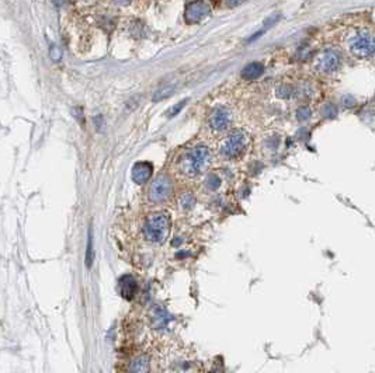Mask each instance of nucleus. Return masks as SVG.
<instances>
[{"label":"nucleus","mask_w":375,"mask_h":373,"mask_svg":"<svg viewBox=\"0 0 375 373\" xmlns=\"http://www.w3.org/2000/svg\"><path fill=\"white\" fill-rule=\"evenodd\" d=\"M211 163V152L205 146H195L187 150L177 162V170L187 179L201 176Z\"/></svg>","instance_id":"obj_1"},{"label":"nucleus","mask_w":375,"mask_h":373,"mask_svg":"<svg viewBox=\"0 0 375 373\" xmlns=\"http://www.w3.org/2000/svg\"><path fill=\"white\" fill-rule=\"evenodd\" d=\"M143 233L150 243H163L170 233V217L166 213H153L148 217Z\"/></svg>","instance_id":"obj_2"},{"label":"nucleus","mask_w":375,"mask_h":373,"mask_svg":"<svg viewBox=\"0 0 375 373\" xmlns=\"http://www.w3.org/2000/svg\"><path fill=\"white\" fill-rule=\"evenodd\" d=\"M347 46L352 55L357 58H371L375 53V38L366 31L353 34L347 41Z\"/></svg>","instance_id":"obj_3"},{"label":"nucleus","mask_w":375,"mask_h":373,"mask_svg":"<svg viewBox=\"0 0 375 373\" xmlns=\"http://www.w3.org/2000/svg\"><path fill=\"white\" fill-rule=\"evenodd\" d=\"M248 142L249 138L246 132L242 129H236L224 139V142L221 145V155L228 159H235L246 149Z\"/></svg>","instance_id":"obj_4"},{"label":"nucleus","mask_w":375,"mask_h":373,"mask_svg":"<svg viewBox=\"0 0 375 373\" xmlns=\"http://www.w3.org/2000/svg\"><path fill=\"white\" fill-rule=\"evenodd\" d=\"M173 191V184L172 180L169 179L167 176H159L158 179L155 180L149 186V199L155 203L166 201Z\"/></svg>","instance_id":"obj_5"},{"label":"nucleus","mask_w":375,"mask_h":373,"mask_svg":"<svg viewBox=\"0 0 375 373\" xmlns=\"http://www.w3.org/2000/svg\"><path fill=\"white\" fill-rule=\"evenodd\" d=\"M210 128L215 132H224L232 124V112L226 107H215L208 118Z\"/></svg>","instance_id":"obj_6"},{"label":"nucleus","mask_w":375,"mask_h":373,"mask_svg":"<svg viewBox=\"0 0 375 373\" xmlns=\"http://www.w3.org/2000/svg\"><path fill=\"white\" fill-rule=\"evenodd\" d=\"M316 70L322 72V73H333L340 67V56L335 51H325L322 52L315 60Z\"/></svg>","instance_id":"obj_7"},{"label":"nucleus","mask_w":375,"mask_h":373,"mask_svg":"<svg viewBox=\"0 0 375 373\" xmlns=\"http://www.w3.org/2000/svg\"><path fill=\"white\" fill-rule=\"evenodd\" d=\"M210 14V7L204 0H194L188 3L186 11H184V18L190 24L203 21L207 15Z\"/></svg>","instance_id":"obj_8"},{"label":"nucleus","mask_w":375,"mask_h":373,"mask_svg":"<svg viewBox=\"0 0 375 373\" xmlns=\"http://www.w3.org/2000/svg\"><path fill=\"white\" fill-rule=\"evenodd\" d=\"M152 173H153V167H152L150 163H148V162H139V163H136L132 167L131 177H132V181L136 183V184H145L150 179Z\"/></svg>","instance_id":"obj_9"},{"label":"nucleus","mask_w":375,"mask_h":373,"mask_svg":"<svg viewBox=\"0 0 375 373\" xmlns=\"http://www.w3.org/2000/svg\"><path fill=\"white\" fill-rule=\"evenodd\" d=\"M169 320H170V316H169V313L166 312L163 307L153 306L150 309L149 321L150 326H152L153 329H165L166 326L169 324Z\"/></svg>","instance_id":"obj_10"},{"label":"nucleus","mask_w":375,"mask_h":373,"mask_svg":"<svg viewBox=\"0 0 375 373\" xmlns=\"http://www.w3.org/2000/svg\"><path fill=\"white\" fill-rule=\"evenodd\" d=\"M120 292L121 296L127 300H131V299L135 296L136 292V281L134 276L125 275L122 276L120 279Z\"/></svg>","instance_id":"obj_11"},{"label":"nucleus","mask_w":375,"mask_h":373,"mask_svg":"<svg viewBox=\"0 0 375 373\" xmlns=\"http://www.w3.org/2000/svg\"><path fill=\"white\" fill-rule=\"evenodd\" d=\"M263 70H264V67L262 63L253 62V63H249L248 66H245V69L242 70V77L246 80H256L263 75Z\"/></svg>","instance_id":"obj_12"},{"label":"nucleus","mask_w":375,"mask_h":373,"mask_svg":"<svg viewBox=\"0 0 375 373\" xmlns=\"http://www.w3.org/2000/svg\"><path fill=\"white\" fill-rule=\"evenodd\" d=\"M148 371H149V362L146 357L136 358L129 368V372H148Z\"/></svg>","instance_id":"obj_13"},{"label":"nucleus","mask_w":375,"mask_h":373,"mask_svg":"<svg viewBox=\"0 0 375 373\" xmlns=\"http://www.w3.org/2000/svg\"><path fill=\"white\" fill-rule=\"evenodd\" d=\"M194 203H195V199H194V196L191 194H184L183 196L180 198V206L183 209H191L193 206H194Z\"/></svg>","instance_id":"obj_14"},{"label":"nucleus","mask_w":375,"mask_h":373,"mask_svg":"<svg viewBox=\"0 0 375 373\" xmlns=\"http://www.w3.org/2000/svg\"><path fill=\"white\" fill-rule=\"evenodd\" d=\"M172 93L173 87H163V89L158 90V91L155 93V96H153V101H160V100H163V98L169 97Z\"/></svg>","instance_id":"obj_15"},{"label":"nucleus","mask_w":375,"mask_h":373,"mask_svg":"<svg viewBox=\"0 0 375 373\" xmlns=\"http://www.w3.org/2000/svg\"><path fill=\"white\" fill-rule=\"evenodd\" d=\"M297 117H298V120L300 121H307L309 117H311V110L308 108V107H300L298 110H297Z\"/></svg>","instance_id":"obj_16"},{"label":"nucleus","mask_w":375,"mask_h":373,"mask_svg":"<svg viewBox=\"0 0 375 373\" xmlns=\"http://www.w3.org/2000/svg\"><path fill=\"white\" fill-rule=\"evenodd\" d=\"M93 264V239L91 236L89 237V243H87V255H86V265L90 267Z\"/></svg>","instance_id":"obj_17"},{"label":"nucleus","mask_w":375,"mask_h":373,"mask_svg":"<svg viewBox=\"0 0 375 373\" xmlns=\"http://www.w3.org/2000/svg\"><path fill=\"white\" fill-rule=\"evenodd\" d=\"M291 93H293V90H291V87H288V86H283V87L278 89V96L283 98L290 97Z\"/></svg>","instance_id":"obj_18"},{"label":"nucleus","mask_w":375,"mask_h":373,"mask_svg":"<svg viewBox=\"0 0 375 373\" xmlns=\"http://www.w3.org/2000/svg\"><path fill=\"white\" fill-rule=\"evenodd\" d=\"M51 58H52L53 60L60 59V51L56 46H52V48H51Z\"/></svg>","instance_id":"obj_19"},{"label":"nucleus","mask_w":375,"mask_h":373,"mask_svg":"<svg viewBox=\"0 0 375 373\" xmlns=\"http://www.w3.org/2000/svg\"><path fill=\"white\" fill-rule=\"evenodd\" d=\"M243 1H246V0H226V4H228L229 7H236V6L242 4Z\"/></svg>","instance_id":"obj_20"},{"label":"nucleus","mask_w":375,"mask_h":373,"mask_svg":"<svg viewBox=\"0 0 375 373\" xmlns=\"http://www.w3.org/2000/svg\"><path fill=\"white\" fill-rule=\"evenodd\" d=\"M343 104L346 105V107H352L353 104H354V98L352 97V96H346V97H343Z\"/></svg>","instance_id":"obj_21"},{"label":"nucleus","mask_w":375,"mask_h":373,"mask_svg":"<svg viewBox=\"0 0 375 373\" xmlns=\"http://www.w3.org/2000/svg\"><path fill=\"white\" fill-rule=\"evenodd\" d=\"M184 104H186V101H183V103H180V104H177V105H176V107H174V108H173L172 111H170V117H173V115H176V114H177V112L180 111L181 108H183V105H184Z\"/></svg>","instance_id":"obj_22"},{"label":"nucleus","mask_w":375,"mask_h":373,"mask_svg":"<svg viewBox=\"0 0 375 373\" xmlns=\"http://www.w3.org/2000/svg\"><path fill=\"white\" fill-rule=\"evenodd\" d=\"M115 1H117L118 4H127V3H129L131 0H115Z\"/></svg>","instance_id":"obj_23"}]
</instances>
